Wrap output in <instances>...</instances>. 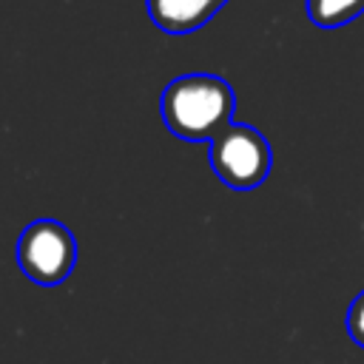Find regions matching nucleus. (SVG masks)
<instances>
[{
  "instance_id": "1",
  "label": "nucleus",
  "mask_w": 364,
  "mask_h": 364,
  "mask_svg": "<svg viewBox=\"0 0 364 364\" xmlns=\"http://www.w3.org/2000/svg\"><path fill=\"white\" fill-rule=\"evenodd\" d=\"M233 85L216 74H182L162 91V122L176 139L210 142L219 128L233 122Z\"/></svg>"
},
{
  "instance_id": "5",
  "label": "nucleus",
  "mask_w": 364,
  "mask_h": 364,
  "mask_svg": "<svg viewBox=\"0 0 364 364\" xmlns=\"http://www.w3.org/2000/svg\"><path fill=\"white\" fill-rule=\"evenodd\" d=\"M364 14V0H307V17L318 28H341Z\"/></svg>"
},
{
  "instance_id": "4",
  "label": "nucleus",
  "mask_w": 364,
  "mask_h": 364,
  "mask_svg": "<svg viewBox=\"0 0 364 364\" xmlns=\"http://www.w3.org/2000/svg\"><path fill=\"white\" fill-rule=\"evenodd\" d=\"M228 0H148V17L165 34H188L202 28Z\"/></svg>"
},
{
  "instance_id": "6",
  "label": "nucleus",
  "mask_w": 364,
  "mask_h": 364,
  "mask_svg": "<svg viewBox=\"0 0 364 364\" xmlns=\"http://www.w3.org/2000/svg\"><path fill=\"white\" fill-rule=\"evenodd\" d=\"M347 333L358 347H364V290L353 299V304L347 310Z\"/></svg>"
},
{
  "instance_id": "2",
  "label": "nucleus",
  "mask_w": 364,
  "mask_h": 364,
  "mask_svg": "<svg viewBox=\"0 0 364 364\" xmlns=\"http://www.w3.org/2000/svg\"><path fill=\"white\" fill-rule=\"evenodd\" d=\"M273 165L267 136L253 125L228 122L210 139V168L222 185L236 191L259 188Z\"/></svg>"
},
{
  "instance_id": "3",
  "label": "nucleus",
  "mask_w": 364,
  "mask_h": 364,
  "mask_svg": "<svg viewBox=\"0 0 364 364\" xmlns=\"http://www.w3.org/2000/svg\"><path fill=\"white\" fill-rule=\"evenodd\" d=\"M17 264L40 287L63 284L77 264L74 233L57 219H37L26 225L17 242Z\"/></svg>"
}]
</instances>
